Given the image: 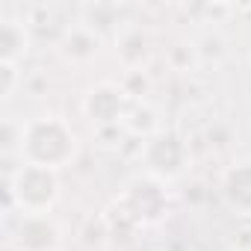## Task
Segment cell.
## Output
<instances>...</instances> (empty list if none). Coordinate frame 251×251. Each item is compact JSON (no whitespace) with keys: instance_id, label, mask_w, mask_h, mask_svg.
Segmentation results:
<instances>
[{"instance_id":"30bf717a","label":"cell","mask_w":251,"mask_h":251,"mask_svg":"<svg viewBox=\"0 0 251 251\" xmlns=\"http://www.w3.org/2000/svg\"><path fill=\"white\" fill-rule=\"evenodd\" d=\"M115 53L121 56V62L127 65L130 71H139V65L151 53V42H148V36L139 27H127V30L115 39Z\"/></svg>"},{"instance_id":"9c48e42d","label":"cell","mask_w":251,"mask_h":251,"mask_svg":"<svg viewBox=\"0 0 251 251\" xmlns=\"http://www.w3.org/2000/svg\"><path fill=\"white\" fill-rule=\"evenodd\" d=\"M30 30L24 21L3 15L0 18V65H21L30 53Z\"/></svg>"},{"instance_id":"277c9868","label":"cell","mask_w":251,"mask_h":251,"mask_svg":"<svg viewBox=\"0 0 251 251\" xmlns=\"http://www.w3.org/2000/svg\"><path fill=\"white\" fill-rule=\"evenodd\" d=\"M9 242L15 251H59L62 248V227L50 213H21Z\"/></svg>"},{"instance_id":"7a4b0ae2","label":"cell","mask_w":251,"mask_h":251,"mask_svg":"<svg viewBox=\"0 0 251 251\" xmlns=\"http://www.w3.org/2000/svg\"><path fill=\"white\" fill-rule=\"evenodd\" d=\"M6 192L21 213H50L59 198V172L21 163L12 175H6Z\"/></svg>"},{"instance_id":"8992f818","label":"cell","mask_w":251,"mask_h":251,"mask_svg":"<svg viewBox=\"0 0 251 251\" xmlns=\"http://www.w3.org/2000/svg\"><path fill=\"white\" fill-rule=\"evenodd\" d=\"M166 183L154 180V177H139L127 186V192L121 195V204L127 210L130 219L148 225V222H157L163 213H166Z\"/></svg>"},{"instance_id":"3957f363","label":"cell","mask_w":251,"mask_h":251,"mask_svg":"<svg viewBox=\"0 0 251 251\" xmlns=\"http://www.w3.org/2000/svg\"><path fill=\"white\" fill-rule=\"evenodd\" d=\"M139 160H142L148 177H154L160 183H172V180H177L186 172V166H189V148H186V142L177 133L157 130L154 136H148L142 142Z\"/></svg>"},{"instance_id":"7c38bea8","label":"cell","mask_w":251,"mask_h":251,"mask_svg":"<svg viewBox=\"0 0 251 251\" xmlns=\"http://www.w3.org/2000/svg\"><path fill=\"white\" fill-rule=\"evenodd\" d=\"M236 251H251V248H236Z\"/></svg>"},{"instance_id":"8fae6325","label":"cell","mask_w":251,"mask_h":251,"mask_svg":"<svg viewBox=\"0 0 251 251\" xmlns=\"http://www.w3.org/2000/svg\"><path fill=\"white\" fill-rule=\"evenodd\" d=\"M21 65H0V100H9L18 89Z\"/></svg>"},{"instance_id":"ba28073f","label":"cell","mask_w":251,"mask_h":251,"mask_svg":"<svg viewBox=\"0 0 251 251\" xmlns=\"http://www.w3.org/2000/svg\"><path fill=\"white\" fill-rule=\"evenodd\" d=\"M100 36L95 33V27L92 24H71L65 33H62V39L56 42V50H59V56L65 59V62H71V65H86V62H92L98 53H100Z\"/></svg>"},{"instance_id":"5b68a950","label":"cell","mask_w":251,"mask_h":251,"mask_svg":"<svg viewBox=\"0 0 251 251\" xmlns=\"http://www.w3.org/2000/svg\"><path fill=\"white\" fill-rule=\"evenodd\" d=\"M83 112L89 115L92 124L98 127H112V124H124L130 112V103H127V89L118 86V83H98L86 92L83 98Z\"/></svg>"},{"instance_id":"52a82bcc","label":"cell","mask_w":251,"mask_h":251,"mask_svg":"<svg viewBox=\"0 0 251 251\" xmlns=\"http://www.w3.org/2000/svg\"><path fill=\"white\" fill-rule=\"evenodd\" d=\"M219 195L236 216H251V154L233 160L219 177Z\"/></svg>"},{"instance_id":"6da1fadb","label":"cell","mask_w":251,"mask_h":251,"mask_svg":"<svg viewBox=\"0 0 251 251\" xmlns=\"http://www.w3.org/2000/svg\"><path fill=\"white\" fill-rule=\"evenodd\" d=\"M80 151L74 127L59 115H39L24 121V139H21V163L45 166L59 172L68 166Z\"/></svg>"}]
</instances>
